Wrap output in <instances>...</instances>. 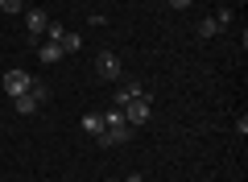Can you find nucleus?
Wrapping results in <instances>:
<instances>
[{
	"mask_svg": "<svg viewBox=\"0 0 248 182\" xmlns=\"http://www.w3.org/2000/svg\"><path fill=\"white\" fill-rule=\"evenodd\" d=\"M108 182H124V178H108Z\"/></svg>",
	"mask_w": 248,
	"mask_h": 182,
	"instance_id": "nucleus-14",
	"label": "nucleus"
},
{
	"mask_svg": "<svg viewBox=\"0 0 248 182\" xmlns=\"http://www.w3.org/2000/svg\"><path fill=\"white\" fill-rule=\"evenodd\" d=\"M4 13H25V0H0V17H4Z\"/></svg>",
	"mask_w": 248,
	"mask_h": 182,
	"instance_id": "nucleus-10",
	"label": "nucleus"
},
{
	"mask_svg": "<svg viewBox=\"0 0 248 182\" xmlns=\"http://www.w3.org/2000/svg\"><path fill=\"white\" fill-rule=\"evenodd\" d=\"M13 108H17L21 116H33V112H37V108H42V104H37V99L29 96V91H25V96H17V99H13Z\"/></svg>",
	"mask_w": 248,
	"mask_h": 182,
	"instance_id": "nucleus-8",
	"label": "nucleus"
},
{
	"mask_svg": "<svg viewBox=\"0 0 248 182\" xmlns=\"http://www.w3.org/2000/svg\"><path fill=\"white\" fill-rule=\"evenodd\" d=\"M190 4H195V0H170V9H174V13H182V9H190Z\"/></svg>",
	"mask_w": 248,
	"mask_h": 182,
	"instance_id": "nucleus-13",
	"label": "nucleus"
},
{
	"mask_svg": "<svg viewBox=\"0 0 248 182\" xmlns=\"http://www.w3.org/2000/svg\"><path fill=\"white\" fill-rule=\"evenodd\" d=\"M120 112H124V120H128V124H145V120H149V112H153V104H149V96H137V99H128Z\"/></svg>",
	"mask_w": 248,
	"mask_h": 182,
	"instance_id": "nucleus-1",
	"label": "nucleus"
},
{
	"mask_svg": "<svg viewBox=\"0 0 248 182\" xmlns=\"http://www.w3.org/2000/svg\"><path fill=\"white\" fill-rule=\"evenodd\" d=\"M215 21H219V29L232 25V9H219V13H215Z\"/></svg>",
	"mask_w": 248,
	"mask_h": 182,
	"instance_id": "nucleus-12",
	"label": "nucleus"
},
{
	"mask_svg": "<svg viewBox=\"0 0 248 182\" xmlns=\"http://www.w3.org/2000/svg\"><path fill=\"white\" fill-rule=\"evenodd\" d=\"M79 129L87 132V137H99V132H104V112H87L79 120Z\"/></svg>",
	"mask_w": 248,
	"mask_h": 182,
	"instance_id": "nucleus-6",
	"label": "nucleus"
},
{
	"mask_svg": "<svg viewBox=\"0 0 248 182\" xmlns=\"http://www.w3.org/2000/svg\"><path fill=\"white\" fill-rule=\"evenodd\" d=\"M29 87H33V75H29V70H4V91H9L13 99L25 96Z\"/></svg>",
	"mask_w": 248,
	"mask_h": 182,
	"instance_id": "nucleus-2",
	"label": "nucleus"
},
{
	"mask_svg": "<svg viewBox=\"0 0 248 182\" xmlns=\"http://www.w3.org/2000/svg\"><path fill=\"white\" fill-rule=\"evenodd\" d=\"M0 182H4V178H0Z\"/></svg>",
	"mask_w": 248,
	"mask_h": 182,
	"instance_id": "nucleus-15",
	"label": "nucleus"
},
{
	"mask_svg": "<svg viewBox=\"0 0 248 182\" xmlns=\"http://www.w3.org/2000/svg\"><path fill=\"white\" fill-rule=\"evenodd\" d=\"M46 25H50V17H46L42 9H29V13H25V29H29V37H37V42H42Z\"/></svg>",
	"mask_w": 248,
	"mask_h": 182,
	"instance_id": "nucleus-4",
	"label": "nucleus"
},
{
	"mask_svg": "<svg viewBox=\"0 0 248 182\" xmlns=\"http://www.w3.org/2000/svg\"><path fill=\"white\" fill-rule=\"evenodd\" d=\"M215 33H219V21H215V17L199 21V37H203V42H207V37H215Z\"/></svg>",
	"mask_w": 248,
	"mask_h": 182,
	"instance_id": "nucleus-9",
	"label": "nucleus"
},
{
	"mask_svg": "<svg viewBox=\"0 0 248 182\" xmlns=\"http://www.w3.org/2000/svg\"><path fill=\"white\" fill-rule=\"evenodd\" d=\"M29 96H33L37 104H46V99H50V87H46V83H33V87H29Z\"/></svg>",
	"mask_w": 248,
	"mask_h": 182,
	"instance_id": "nucleus-11",
	"label": "nucleus"
},
{
	"mask_svg": "<svg viewBox=\"0 0 248 182\" xmlns=\"http://www.w3.org/2000/svg\"><path fill=\"white\" fill-rule=\"evenodd\" d=\"M37 58H42V62H62L66 54H62L54 42H37Z\"/></svg>",
	"mask_w": 248,
	"mask_h": 182,
	"instance_id": "nucleus-7",
	"label": "nucleus"
},
{
	"mask_svg": "<svg viewBox=\"0 0 248 182\" xmlns=\"http://www.w3.org/2000/svg\"><path fill=\"white\" fill-rule=\"evenodd\" d=\"M54 46H58L62 54H79V50H83V37H79V33H71V29H62V37H58Z\"/></svg>",
	"mask_w": 248,
	"mask_h": 182,
	"instance_id": "nucleus-5",
	"label": "nucleus"
},
{
	"mask_svg": "<svg viewBox=\"0 0 248 182\" xmlns=\"http://www.w3.org/2000/svg\"><path fill=\"white\" fill-rule=\"evenodd\" d=\"M95 75H99V79H108V83H112V79H120V58L104 50V54L95 58Z\"/></svg>",
	"mask_w": 248,
	"mask_h": 182,
	"instance_id": "nucleus-3",
	"label": "nucleus"
}]
</instances>
